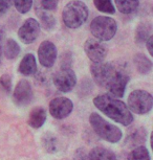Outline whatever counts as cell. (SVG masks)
Instances as JSON below:
<instances>
[{
    "mask_svg": "<svg viewBox=\"0 0 153 160\" xmlns=\"http://www.w3.org/2000/svg\"><path fill=\"white\" fill-rule=\"evenodd\" d=\"M88 18V8L83 1L73 0L63 8L62 19L65 26L71 29L81 28Z\"/></svg>",
    "mask_w": 153,
    "mask_h": 160,
    "instance_id": "2",
    "label": "cell"
},
{
    "mask_svg": "<svg viewBox=\"0 0 153 160\" xmlns=\"http://www.w3.org/2000/svg\"><path fill=\"white\" fill-rule=\"evenodd\" d=\"M89 122L94 131L102 139L111 143H116L122 139L123 132L121 129L105 120L99 113H91L89 116Z\"/></svg>",
    "mask_w": 153,
    "mask_h": 160,
    "instance_id": "3",
    "label": "cell"
},
{
    "mask_svg": "<svg viewBox=\"0 0 153 160\" xmlns=\"http://www.w3.org/2000/svg\"><path fill=\"white\" fill-rule=\"evenodd\" d=\"M40 23L34 18H28L23 22L18 31V37L24 44H31L37 40L40 34Z\"/></svg>",
    "mask_w": 153,
    "mask_h": 160,
    "instance_id": "9",
    "label": "cell"
},
{
    "mask_svg": "<svg viewBox=\"0 0 153 160\" xmlns=\"http://www.w3.org/2000/svg\"><path fill=\"white\" fill-rule=\"evenodd\" d=\"M0 66H1V55H0Z\"/></svg>",
    "mask_w": 153,
    "mask_h": 160,
    "instance_id": "32",
    "label": "cell"
},
{
    "mask_svg": "<svg viewBox=\"0 0 153 160\" xmlns=\"http://www.w3.org/2000/svg\"><path fill=\"white\" fill-rule=\"evenodd\" d=\"M54 85L59 91L67 93L74 88L77 84V75L70 67H61L53 78Z\"/></svg>",
    "mask_w": 153,
    "mask_h": 160,
    "instance_id": "7",
    "label": "cell"
},
{
    "mask_svg": "<svg viewBox=\"0 0 153 160\" xmlns=\"http://www.w3.org/2000/svg\"><path fill=\"white\" fill-rule=\"evenodd\" d=\"M84 51L92 62H103L107 56L108 49L102 41L90 38L84 44Z\"/></svg>",
    "mask_w": 153,
    "mask_h": 160,
    "instance_id": "10",
    "label": "cell"
},
{
    "mask_svg": "<svg viewBox=\"0 0 153 160\" xmlns=\"http://www.w3.org/2000/svg\"><path fill=\"white\" fill-rule=\"evenodd\" d=\"M37 8L44 11H55L58 7L59 0H37Z\"/></svg>",
    "mask_w": 153,
    "mask_h": 160,
    "instance_id": "28",
    "label": "cell"
},
{
    "mask_svg": "<svg viewBox=\"0 0 153 160\" xmlns=\"http://www.w3.org/2000/svg\"><path fill=\"white\" fill-rule=\"evenodd\" d=\"M14 5L20 14H26L31 11L33 0H14Z\"/></svg>",
    "mask_w": 153,
    "mask_h": 160,
    "instance_id": "27",
    "label": "cell"
},
{
    "mask_svg": "<svg viewBox=\"0 0 153 160\" xmlns=\"http://www.w3.org/2000/svg\"><path fill=\"white\" fill-rule=\"evenodd\" d=\"M151 36V24L149 23H140L136 28L135 31V42L137 44H144Z\"/></svg>",
    "mask_w": 153,
    "mask_h": 160,
    "instance_id": "22",
    "label": "cell"
},
{
    "mask_svg": "<svg viewBox=\"0 0 153 160\" xmlns=\"http://www.w3.org/2000/svg\"><path fill=\"white\" fill-rule=\"evenodd\" d=\"M113 69H115V65L111 63H106L104 61L92 63L90 66V72L95 84L100 87H106Z\"/></svg>",
    "mask_w": 153,
    "mask_h": 160,
    "instance_id": "8",
    "label": "cell"
},
{
    "mask_svg": "<svg viewBox=\"0 0 153 160\" xmlns=\"http://www.w3.org/2000/svg\"><path fill=\"white\" fill-rule=\"evenodd\" d=\"M36 13H37L39 19L41 21V24L44 26V28L47 29V31L54 29L56 25V19L52 14H49L47 11H44L39 8H36Z\"/></svg>",
    "mask_w": 153,
    "mask_h": 160,
    "instance_id": "20",
    "label": "cell"
},
{
    "mask_svg": "<svg viewBox=\"0 0 153 160\" xmlns=\"http://www.w3.org/2000/svg\"><path fill=\"white\" fill-rule=\"evenodd\" d=\"M33 89L28 80L18 82L13 92V102L19 107L28 105L33 101Z\"/></svg>",
    "mask_w": 153,
    "mask_h": 160,
    "instance_id": "13",
    "label": "cell"
},
{
    "mask_svg": "<svg viewBox=\"0 0 153 160\" xmlns=\"http://www.w3.org/2000/svg\"><path fill=\"white\" fill-rule=\"evenodd\" d=\"M146 46H147V49H148V52L150 56H153V36L151 35L150 37L147 39L146 41Z\"/></svg>",
    "mask_w": 153,
    "mask_h": 160,
    "instance_id": "30",
    "label": "cell"
},
{
    "mask_svg": "<svg viewBox=\"0 0 153 160\" xmlns=\"http://www.w3.org/2000/svg\"><path fill=\"white\" fill-rule=\"evenodd\" d=\"M4 37H5V31L2 26H0V48H1V45L3 43Z\"/></svg>",
    "mask_w": 153,
    "mask_h": 160,
    "instance_id": "31",
    "label": "cell"
},
{
    "mask_svg": "<svg viewBox=\"0 0 153 160\" xmlns=\"http://www.w3.org/2000/svg\"><path fill=\"white\" fill-rule=\"evenodd\" d=\"M74 110V104L67 98H56L49 102V112L57 119H63L69 116Z\"/></svg>",
    "mask_w": 153,
    "mask_h": 160,
    "instance_id": "11",
    "label": "cell"
},
{
    "mask_svg": "<svg viewBox=\"0 0 153 160\" xmlns=\"http://www.w3.org/2000/svg\"><path fill=\"white\" fill-rule=\"evenodd\" d=\"M118 31L115 20L107 16L95 17L90 23V32L92 36L102 42L109 41L115 37Z\"/></svg>",
    "mask_w": 153,
    "mask_h": 160,
    "instance_id": "4",
    "label": "cell"
},
{
    "mask_svg": "<svg viewBox=\"0 0 153 160\" xmlns=\"http://www.w3.org/2000/svg\"><path fill=\"white\" fill-rule=\"evenodd\" d=\"M128 160H150L149 151L144 146L133 148L128 155Z\"/></svg>",
    "mask_w": 153,
    "mask_h": 160,
    "instance_id": "23",
    "label": "cell"
},
{
    "mask_svg": "<svg viewBox=\"0 0 153 160\" xmlns=\"http://www.w3.org/2000/svg\"><path fill=\"white\" fill-rule=\"evenodd\" d=\"M116 8L122 14L129 15L137 11L140 0H115Z\"/></svg>",
    "mask_w": 153,
    "mask_h": 160,
    "instance_id": "19",
    "label": "cell"
},
{
    "mask_svg": "<svg viewBox=\"0 0 153 160\" xmlns=\"http://www.w3.org/2000/svg\"><path fill=\"white\" fill-rule=\"evenodd\" d=\"M12 90V78L8 74H3L0 78V98L10 95Z\"/></svg>",
    "mask_w": 153,
    "mask_h": 160,
    "instance_id": "25",
    "label": "cell"
},
{
    "mask_svg": "<svg viewBox=\"0 0 153 160\" xmlns=\"http://www.w3.org/2000/svg\"><path fill=\"white\" fill-rule=\"evenodd\" d=\"M127 104L131 112L143 115L151 111L153 107V98L151 93L146 90H133L128 96Z\"/></svg>",
    "mask_w": 153,
    "mask_h": 160,
    "instance_id": "5",
    "label": "cell"
},
{
    "mask_svg": "<svg viewBox=\"0 0 153 160\" xmlns=\"http://www.w3.org/2000/svg\"><path fill=\"white\" fill-rule=\"evenodd\" d=\"M58 50L56 45L50 41H43L38 48V59L43 67L50 68L55 64Z\"/></svg>",
    "mask_w": 153,
    "mask_h": 160,
    "instance_id": "12",
    "label": "cell"
},
{
    "mask_svg": "<svg viewBox=\"0 0 153 160\" xmlns=\"http://www.w3.org/2000/svg\"><path fill=\"white\" fill-rule=\"evenodd\" d=\"M94 7L98 11L106 14H115V8L111 0H94Z\"/></svg>",
    "mask_w": 153,
    "mask_h": 160,
    "instance_id": "24",
    "label": "cell"
},
{
    "mask_svg": "<svg viewBox=\"0 0 153 160\" xmlns=\"http://www.w3.org/2000/svg\"><path fill=\"white\" fill-rule=\"evenodd\" d=\"M11 0H0V17L4 16L11 8Z\"/></svg>",
    "mask_w": 153,
    "mask_h": 160,
    "instance_id": "29",
    "label": "cell"
},
{
    "mask_svg": "<svg viewBox=\"0 0 153 160\" xmlns=\"http://www.w3.org/2000/svg\"><path fill=\"white\" fill-rule=\"evenodd\" d=\"M88 160H116L115 154L104 147H95L88 154Z\"/></svg>",
    "mask_w": 153,
    "mask_h": 160,
    "instance_id": "17",
    "label": "cell"
},
{
    "mask_svg": "<svg viewBox=\"0 0 153 160\" xmlns=\"http://www.w3.org/2000/svg\"><path fill=\"white\" fill-rule=\"evenodd\" d=\"M42 143L43 148L48 153H55L57 151V139L50 133H46L42 136Z\"/></svg>",
    "mask_w": 153,
    "mask_h": 160,
    "instance_id": "26",
    "label": "cell"
},
{
    "mask_svg": "<svg viewBox=\"0 0 153 160\" xmlns=\"http://www.w3.org/2000/svg\"><path fill=\"white\" fill-rule=\"evenodd\" d=\"M147 140V131L145 128H134L126 137L125 143L130 148H135L139 146H144Z\"/></svg>",
    "mask_w": 153,
    "mask_h": 160,
    "instance_id": "14",
    "label": "cell"
},
{
    "mask_svg": "<svg viewBox=\"0 0 153 160\" xmlns=\"http://www.w3.org/2000/svg\"><path fill=\"white\" fill-rule=\"evenodd\" d=\"M3 53L8 60L16 59L20 53V46L14 39H8L3 46Z\"/></svg>",
    "mask_w": 153,
    "mask_h": 160,
    "instance_id": "21",
    "label": "cell"
},
{
    "mask_svg": "<svg viewBox=\"0 0 153 160\" xmlns=\"http://www.w3.org/2000/svg\"><path fill=\"white\" fill-rule=\"evenodd\" d=\"M94 104L101 112L121 125L127 127L133 122L132 112L129 110L128 106L109 93L100 94L94 98Z\"/></svg>",
    "mask_w": 153,
    "mask_h": 160,
    "instance_id": "1",
    "label": "cell"
},
{
    "mask_svg": "<svg viewBox=\"0 0 153 160\" xmlns=\"http://www.w3.org/2000/svg\"><path fill=\"white\" fill-rule=\"evenodd\" d=\"M134 65L140 74H148L152 70V62L143 53H136L133 58Z\"/></svg>",
    "mask_w": 153,
    "mask_h": 160,
    "instance_id": "18",
    "label": "cell"
},
{
    "mask_svg": "<svg viewBox=\"0 0 153 160\" xmlns=\"http://www.w3.org/2000/svg\"><path fill=\"white\" fill-rule=\"evenodd\" d=\"M18 70L21 74L25 75V77L35 74L37 72V63H36L35 56L33 53H28L23 57Z\"/></svg>",
    "mask_w": 153,
    "mask_h": 160,
    "instance_id": "16",
    "label": "cell"
},
{
    "mask_svg": "<svg viewBox=\"0 0 153 160\" xmlns=\"http://www.w3.org/2000/svg\"><path fill=\"white\" fill-rule=\"evenodd\" d=\"M129 82V75L125 69L115 65V69L105 88L110 95L115 98H123L125 94L126 86Z\"/></svg>",
    "mask_w": 153,
    "mask_h": 160,
    "instance_id": "6",
    "label": "cell"
},
{
    "mask_svg": "<svg viewBox=\"0 0 153 160\" xmlns=\"http://www.w3.org/2000/svg\"><path fill=\"white\" fill-rule=\"evenodd\" d=\"M46 120V111L43 107H35L29 112L28 123L32 128L39 129L45 123Z\"/></svg>",
    "mask_w": 153,
    "mask_h": 160,
    "instance_id": "15",
    "label": "cell"
}]
</instances>
